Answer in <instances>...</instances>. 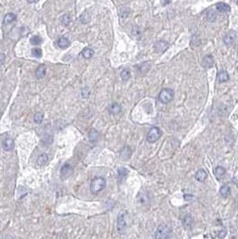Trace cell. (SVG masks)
I'll return each instance as SVG.
<instances>
[{
  "label": "cell",
  "mask_w": 238,
  "mask_h": 239,
  "mask_svg": "<svg viewBox=\"0 0 238 239\" xmlns=\"http://www.w3.org/2000/svg\"><path fill=\"white\" fill-rule=\"evenodd\" d=\"M107 186V182H106V179L103 178L101 176H98V177H95L91 183H90V192L92 193H98L100 192H101L102 190H104V188L106 187Z\"/></svg>",
  "instance_id": "cell-1"
},
{
  "label": "cell",
  "mask_w": 238,
  "mask_h": 239,
  "mask_svg": "<svg viewBox=\"0 0 238 239\" xmlns=\"http://www.w3.org/2000/svg\"><path fill=\"white\" fill-rule=\"evenodd\" d=\"M172 229L169 226L161 224L158 227L155 232V239H168L171 236Z\"/></svg>",
  "instance_id": "cell-2"
},
{
  "label": "cell",
  "mask_w": 238,
  "mask_h": 239,
  "mask_svg": "<svg viewBox=\"0 0 238 239\" xmlns=\"http://www.w3.org/2000/svg\"><path fill=\"white\" fill-rule=\"evenodd\" d=\"M126 211H121L117 216V231L120 235H123L126 232L127 220H126Z\"/></svg>",
  "instance_id": "cell-3"
},
{
  "label": "cell",
  "mask_w": 238,
  "mask_h": 239,
  "mask_svg": "<svg viewBox=\"0 0 238 239\" xmlns=\"http://www.w3.org/2000/svg\"><path fill=\"white\" fill-rule=\"evenodd\" d=\"M174 95H175V93H174V90L172 89L165 88V89L161 90V91L159 92L158 100L163 104H168V103H169L170 101H173Z\"/></svg>",
  "instance_id": "cell-4"
},
{
  "label": "cell",
  "mask_w": 238,
  "mask_h": 239,
  "mask_svg": "<svg viewBox=\"0 0 238 239\" xmlns=\"http://www.w3.org/2000/svg\"><path fill=\"white\" fill-rule=\"evenodd\" d=\"M162 135V131L160 130V128L157 127V126H153L152 128H151V130L149 131V133L147 134V141L151 143H153L155 142H157Z\"/></svg>",
  "instance_id": "cell-5"
},
{
  "label": "cell",
  "mask_w": 238,
  "mask_h": 239,
  "mask_svg": "<svg viewBox=\"0 0 238 239\" xmlns=\"http://www.w3.org/2000/svg\"><path fill=\"white\" fill-rule=\"evenodd\" d=\"M73 174V167L70 164H65L60 170V176L63 180L68 178Z\"/></svg>",
  "instance_id": "cell-6"
},
{
  "label": "cell",
  "mask_w": 238,
  "mask_h": 239,
  "mask_svg": "<svg viewBox=\"0 0 238 239\" xmlns=\"http://www.w3.org/2000/svg\"><path fill=\"white\" fill-rule=\"evenodd\" d=\"M236 32L234 31H230L229 32H227L224 37V42L226 46H231L234 44V42L236 39Z\"/></svg>",
  "instance_id": "cell-7"
},
{
  "label": "cell",
  "mask_w": 238,
  "mask_h": 239,
  "mask_svg": "<svg viewBox=\"0 0 238 239\" xmlns=\"http://www.w3.org/2000/svg\"><path fill=\"white\" fill-rule=\"evenodd\" d=\"M168 48V43L166 40H158L154 45V49L158 53L165 52Z\"/></svg>",
  "instance_id": "cell-8"
},
{
  "label": "cell",
  "mask_w": 238,
  "mask_h": 239,
  "mask_svg": "<svg viewBox=\"0 0 238 239\" xmlns=\"http://www.w3.org/2000/svg\"><path fill=\"white\" fill-rule=\"evenodd\" d=\"M183 226L185 229H191L193 226V219L190 214H186L183 218Z\"/></svg>",
  "instance_id": "cell-9"
},
{
  "label": "cell",
  "mask_w": 238,
  "mask_h": 239,
  "mask_svg": "<svg viewBox=\"0 0 238 239\" xmlns=\"http://www.w3.org/2000/svg\"><path fill=\"white\" fill-rule=\"evenodd\" d=\"M214 59L211 55H206L202 59V66L206 68H209L213 66Z\"/></svg>",
  "instance_id": "cell-10"
},
{
  "label": "cell",
  "mask_w": 238,
  "mask_h": 239,
  "mask_svg": "<svg viewBox=\"0 0 238 239\" xmlns=\"http://www.w3.org/2000/svg\"><path fill=\"white\" fill-rule=\"evenodd\" d=\"M2 145H3L4 150L8 151V152H9V151H12V150L14 149V145H15L14 140L11 139V138H7V139H5V140L3 142Z\"/></svg>",
  "instance_id": "cell-11"
},
{
  "label": "cell",
  "mask_w": 238,
  "mask_h": 239,
  "mask_svg": "<svg viewBox=\"0 0 238 239\" xmlns=\"http://www.w3.org/2000/svg\"><path fill=\"white\" fill-rule=\"evenodd\" d=\"M88 137H89V141L91 142H96L98 140H99V137H100V134L97 130L95 129H91L89 134H88Z\"/></svg>",
  "instance_id": "cell-12"
},
{
  "label": "cell",
  "mask_w": 238,
  "mask_h": 239,
  "mask_svg": "<svg viewBox=\"0 0 238 239\" xmlns=\"http://www.w3.org/2000/svg\"><path fill=\"white\" fill-rule=\"evenodd\" d=\"M121 106L119 105L118 103H113L109 106L108 108V112L110 114H113V115H117L119 114L121 112Z\"/></svg>",
  "instance_id": "cell-13"
},
{
  "label": "cell",
  "mask_w": 238,
  "mask_h": 239,
  "mask_svg": "<svg viewBox=\"0 0 238 239\" xmlns=\"http://www.w3.org/2000/svg\"><path fill=\"white\" fill-rule=\"evenodd\" d=\"M57 45L60 49H67L68 47L71 45L69 39L67 38H65V37H62L58 39L57 41Z\"/></svg>",
  "instance_id": "cell-14"
},
{
  "label": "cell",
  "mask_w": 238,
  "mask_h": 239,
  "mask_svg": "<svg viewBox=\"0 0 238 239\" xmlns=\"http://www.w3.org/2000/svg\"><path fill=\"white\" fill-rule=\"evenodd\" d=\"M132 155V149L128 146H125L122 151H121V153L120 156L123 159H128Z\"/></svg>",
  "instance_id": "cell-15"
},
{
  "label": "cell",
  "mask_w": 238,
  "mask_h": 239,
  "mask_svg": "<svg viewBox=\"0 0 238 239\" xmlns=\"http://www.w3.org/2000/svg\"><path fill=\"white\" fill-rule=\"evenodd\" d=\"M216 9L219 11V12H221V13H226V12H229L231 9H230V6L225 3H218L216 5Z\"/></svg>",
  "instance_id": "cell-16"
},
{
  "label": "cell",
  "mask_w": 238,
  "mask_h": 239,
  "mask_svg": "<svg viewBox=\"0 0 238 239\" xmlns=\"http://www.w3.org/2000/svg\"><path fill=\"white\" fill-rule=\"evenodd\" d=\"M195 178H196V180L199 181V182H203V181H205V179L207 178V173H206V171L202 169H199V170L196 172V174H195Z\"/></svg>",
  "instance_id": "cell-17"
},
{
  "label": "cell",
  "mask_w": 238,
  "mask_h": 239,
  "mask_svg": "<svg viewBox=\"0 0 238 239\" xmlns=\"http://www.w3.org/2000/svg\"><path fill=\"white\" fill-rule=\"evenodd\" d=\"M15 20H16V15L15 14L9 13V14L5 15L3 22H4V24H10V23L14 22Z\"/></svg>",
  "instance_id": "cell-18"
},
{
  "label": "cell",
  "mask_w": 238,
  "mask_h": 239,
  "mask_svg": "<svg viewBox=\"0 0 238 239\" xmlns=\"http://www.w3.org/2000/svg\"><path fill=\"white\" fill-rule=\"evenodd\" d=\"M46 74V67L44 65H40L36 70V76L38 79H41Z\"/></svg>",
  "instance_id": "cell-19"
},
{
  "label": "cell",
  "mask_w": 238,
  "mask_h": 239,
  "mask_svg": "<svg viewBox=\"0 0 238 239\" xmlns=\"http://www.w3.org/2000/svg\"><path fill=\"white\" fill-rule=\"evenodd\" d=\"M48 160H49V156H48V154L42 153L41 155H39V156L38 157L37 164H38L39 166H43V165H45V164L48 162Z\"/></svg>",
  "instance_id": "cell-20"
},
{
  "label": "cell",
  "mask_w": 238,
  "mask_h": 239,
  "mask_svg": "<svg viewBox=\"0 0 238 239\" xmlns=\"http://www.w3.org/2000/svg\"><path fill=\"white\" fill-rule=\"evenodd\" d=\"M218 79L219 83H225L229 80V75L226 71H220L218 73Z\"/></svg>",
  "instance_id": "cell-21"
},
{
  "label": "cell",
  "mask_w": 238,
  "mask_h": 239,
  "mask_svg": "<svg viewBox=\"0 0 238 239\" xmlns=\"http://www.w3.org/2000/svg\"><path fill=\"white\" fill-rule=\"evenodd\" d=\"M214 174H215V176L217 177V179L220 180L221 178L224 176V175L226 174V169L222 167H217L214 169Z\"/></svg>",
  "instance_id": "cell-22"
},
{
  "label": "cell",
  "mask_w": 238,
  "mask_h": 239,
  "mask_svg": "<svg viewBox=\"0 0 238 239\" xmlns=\"http://www.w3.org/2000/svg\"><path fill=\"white\" fill-rule=\"evenodd\" d=\"M82 55L83 56V57L86 58V59H90L94 55V51L90 48H85V49H83V50L82 51Z\"/></svg>",
  "instance_id": "cell-23"
},
{
  "label": "cell",
  "mask_w": 238,
  "mask_h": 239,
  "mask_svg": "<svg viewBox=\"0 0 238 239\" xmlns=\"http://www.w3.org/2000/svg\"><path fill=\"white\" fill-rule=\"evenodd\" d=\"M216 19H217V15L215 11H213L212 9H209L207 13V20L210 22H214Z\"/></svg>",
  "instance_id": "cell-24"
},
{
  "label": "cell",
  "mask_w": 238,
  "mask_h": 239,
  "mask_svg": "<svg viewBox=\"0 0 238 239\" xmlns=\"http://www.w3.org/2000/svg\"><path fill=\"white\" fill-rule=\"evenodd\" d=\"M80 21H81V22H82L83 24L90 22V14H89L87 11L83 12V13L81 15V16H80Z\"/></svg>",
  "instance_id": "cell-25"
},
{
  "label": "cell",
  "mask_w": 238,
  "mask_h": 239,
  "mask_svg": "<svg viewBox=\"0 0 238 239\" xmlns=\"http://www.w3.org/2000/svg\"><path fill=\"white\" fill-rule=\"evenodd\" d=\"M230 192H231V190H230V187L228 186H221L220 190H219V193L224 197H227L230 194Z\"/></svg>",
  "instance_id": "cell-26"
},
{
  "label": "cell",
  "mask_w": 238,
  "mask_h": 239,
  "mask_svg": "<svg viewBox=\"0 0 238 239\" xmlns=\"http://www.w3.org/2000/svg\"><path fill=\"white\" fill-rule=\"evenodd\" d=\"M137 199H138L139 203H142V204H146V203L149 202V197H148V195L145 194V193H140V194L138 195Z\"/></svg>",
  "instance_id": "cell-27"
},
{
  "label": "cell",
  "mask_w": 238,
  "mask_h": 239,
  "mask_svg": "<svg viewBox=\"0 0 238 239\" xmlns=\"http://www.w3.org/2000/svg\"><path fill=\"white\" fill-rule=\"evenodd\" d=\"M30 42L32 45H39V44L42 43V39L39 35H35V36H32L30 39Z\"/></svg>",
  "instance_id": "cell-28"
},
{
  "label": "cell",
  "mask_w": 238,
  "mask_h": 239,
  "mask_svg": "<svg viewBox=\"0 0 238 239\" xmlns=\"http://www.w3.org/2000/svg\"><path fill=\"white\" fill-rule=\"evenodd\" d=\"M130 77H131V72L128 69H124L121 72V78L123 81H127L130 79Z\"/></svg>",
  "instance_id": "cell-29"
},
{
  "label": "cell",
  "mask_w": 238,
  "mask_h": 239,
  "mask_svg": "<svg viewBox=\"0 0 238 239\" xmlns=\"http://www.w3.org/2000/svg\"><path fill=\"white\" fill-rule=\"evenodd\" d=\"M71 21H72L71 16L69 15H65L64 16H62V18H61V24L63 26H68L70 24Z\"/></svg>",
  "instance_id": "cell-30"
},
{
  "label": "cell",
  "mask_w": 238,
  "mask_h": 239,
  "mask_svg": "<svg viewBox=\"0 0 238 239\" xmlns=\"http://www.w3.org/2000/svg\"><path fill=\"white\" fill-rule=\"evenodd\" d=\"M148 64H149V63H144V64H141V65H140V66H139V73H146L149 71L150 67H151V66L147 67V66H148Z\"/></svg>",
  "instance_id": "cell-31"
},
{
  "label": "cell",
  "mask_w": 238,
  "mask_h": 239,
  "mask_svg": "<svg viewBox=\"0 0 238 239\" xmlns=\"http://www.w3.org/2000/svg\"><path fill=\"white\" fill-rule=\"evenodd\" d=\"M127 175H128V170H127L126 169H124V168H120L118 169L119 179L124 178Z\"/></svg>",
  "instance_id": "cell-32"
},
{
  "label": "cell",
  "mask_w": 238,
  "mask_h": 239,
  "mask_svg": "<svg viewBox=\"0 0 238 239\" xmlns=\"http://www.w3.org/2000/svg\"><path fill=\"white\" fill-rule=\"evenodd\" d=\"M32 55L36 58H40L42 56V50L40 49H33L32 50Z\"/></svg>",
  "instance_id": "cell-33"
},
{
  "label": "cell",
  "mask_w": 238,
  "mask_h": 239,
  "mask_svg": "<svg viewBox=\"0 0 238 239\" xmlns=\"http://www.w3.org/2000/svg\"><path fill=\"white\" fill-rule=\"evenodd\" d=\"M42 120H43V114H42V113L38 112V113L35 114V116H34V121H35V123L40 124V123L42 122Z\"/></svg>",
  "instance_id": "cell-34"
},
{
  "label": "cell",
  "mask_w": 238,
  "mask_h": 239,
  "mask_svg": "<svg viewBox=\"0 0 238 239\" xmlns=\"http://www.w3.org/2000/svg\"><path fill=\"white\" fill-rule=\"evenodd\" d=\"M132 33H133V35H134V37H137V38L139 37V38H140V36H141V30H140V28L137 27V26H134V27L133 28Z\"/></svg>",
  "instance_id": "cell-35"
},
{
  "label": "cell",
  "mask_w": 238,
  "mask_h": 239,
  "mask_svg": "<svg viewBox=\"0 0 238 239\" xmlns=\"http://www.w3.org/2000/svg\"><path fill=\"white\" fill-rule=\"evenodd\" d=\"M89 95H90V90H89L88 88H85L84 90H83V92H82V96H83V98H88Z\"/></svg>",
  "instance_id": "cell-36"
},
{
  "label": "cell",
  "mask_w": 238,
  "mask_h": 239,
  "mask_svg": "<svg viewBox=\"0 0 238 239\" xmlns=\"http://www.w3.org/2000/svg\"><path fill=\"white\" fill-rule=\"evenodd\" d=\"M5 60V56L4 54H0V66L4 65Z\"/></svg>",
  "instance_id": "cell-37"
},
{
  "label": "cell",
  "mask_w": 238,
  "mask_h": 239,
  "mask_svg": "<svg viewBox=\"0 0 238 239\" xmlns=\"http://www.w3.org/2000/svg\"><path fill=\"white\" fill-rule=\"evenodd\" d=\"M225 236H226V231H225V230H223L220 234H219V237H220V238H222V237H225Z\"/></svg>",
  "instance_id": "cell-38"
},
{
  "label": "cell",
  "mask_w": 238,
  "mask_h": 239,
  "mask_svg": "<svg viewBox=\"0 0 238 239\" xmlns=\"http://www.w3.org/2000/svg\"><path fill=\"white\" fill-rule=\"evenodd\" d=\"M191 198H192V196H191L190 194H185V199L186 201L187 200H190Z\"/></svg>",
  "instance_id": "cell-39"
},
{
  "label": "cell",
  "mask_w": 238,
  "mask_h": 239,
  "mask_svg": "<svg viewBox=\"0 0 238 239\" xmlns=\"http://www.w3.org/2000/svg\"><path fill=\"white\" fill-rule=\"evenodd\" d=\"M169 1H168V2H163V5H168V4H169Z\"/></svg>",
  "instance_id": "cell-40"
},
{
  "label": "cell",
  "mask_w": 238,
  "mask_h": 239,
  "mask_svg": "<svg viewBox=\"0 0 238 239\" xmlns=\"http://www.w3.org/2000/svg\"><path fill=\"white\" fill-rule=\"evenodd\" d=\"M237 5H238V2H237Z\"/></svg>",
  "instance_id": "cell-41"
},
{
  "label": "cell",
  "mask_w": 238,
  "mask_h": 239,
  "mask_svg": "<svg viewBox=\"0 0 238 239\" xmlns=\"http://www.w3.org/2000/svg\"><path fill=\"white\" fill-rule=\"evenodd\" d=\"M0 116H1V115H0Z\"/></svg>",
  "instance_id": "cell-42"
}]
</instances>
